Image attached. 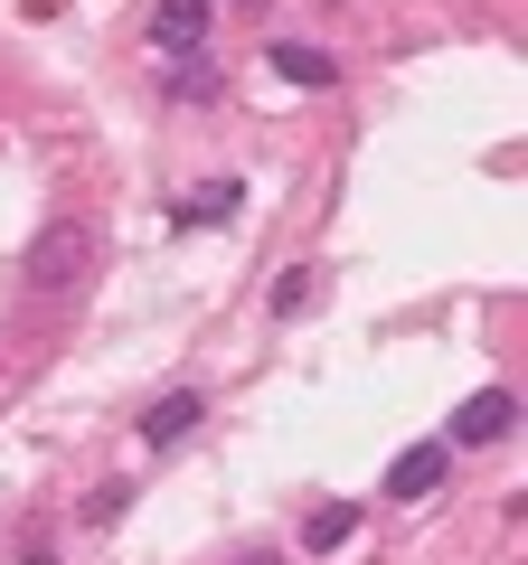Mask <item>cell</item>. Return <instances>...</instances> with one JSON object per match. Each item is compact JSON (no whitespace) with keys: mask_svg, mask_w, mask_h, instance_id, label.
Instances as JSON below:
<instances>
[{"mask_svg":"<svg viewBox=\"0 0 528 565\" xmlns=\"http://www.w3.org/2000/svg\"><path fill=\"white\" fill-rule=\"evenodd\" d=\"M236 207H245V180H199L180 207H170V217H180V226H226Z\"/></svg>","mask_w":528,"mask_h":565,"instance_id":"cell-6","label":"cell"},{"mask_svg":"<svg viewBox=\"0 0 528 565\" xmlns=\"http://www.w3.org/2000/svg\"><path fill=\"white\" fill-rule=\"evenodd\" d=\"M199 415H208L199 386H170V396H151V405H142V444H151V452L189 444V434H199Z\"/></svg>","mask_w":528,"mask_h":565,"instance_id":"cell-5","label":"cell"},{"mask_svg":"<svg viewBox=\"0 0 528 565\" xmlns=\"http://www.w3.org/2000/svg\"><path fill=\"white\" fill-rule=\"evenodd\" d=\"M264 57H274V76H293V85H330V76H340V66H330L321 47H303V39H274Z\"/></svg>","mask_w":528,"mask_h":565,"instance_id":"cell-8","label":"cell"},{"mask_svg":"<svg viewBox=\"0 0 528 565\" xmlns=\"http://www.w3.org/2000/svg\"><path fill=\"white\" fill-rule=\"evenodd\" d=\"M453 481V444L434 434V444H406L397 462H387V500H434V490Z\"/></svg>","mask_w":528,"mask_h":565,"instance_id":"cell-4","label":"cell"},{"mask_svg":"<svg viewBox=\"0 0 528 565\" xmlns=\"http://www.w3.org/2000/svg\"><path fill=\"white\" fill-rule=\"evenodd\" d=\"M85 264H95V226H85V217H57V226L29 236L20 292H29V302H57V292H76V282H85Z\"/></svg>","mask_w":528,"mask_h":565,"instance_id":"cell-1","label":"cell"},{"mask_svg":"<svg viewBox=\"0 0 528 565\" xmlns=\"http://www.w3.org/2000/svg\"><path fill=\"white\" fill-rule=\"evenodd\" d=\"M218 29V0H151V47L161 57H199Z\"/></svg>","mask_w":528,"mask_h":565,"instance_id":"cell-2","label":"cell"},{"mask_svg":"<svg viewBox=\"0 0 528 565\" xmlns=\"http://www.w3.org/2000/svg\"><path fill=\"white\" fill-rule=\"evenodd\" d=\"M509 424H519V396H509V386H482V396L453 405V434H444V444H453V452H472V444H500Z\"/></svg>","mask_w":528,"mask_h":565,"instance_id":"cell-3","label":"cell"},{"mask_svg":"<svg viewBox=\"0 0 528 565\" xmlns=\"http://www.w3.org/2000/svg\"><path fill=\"white\" fill-rule=\"evenodd\" d=\"M123 509H133V490H123V481H104V490H95V500H85V527H114V519H123Z\"/></svg>","mask_w":528,"mask_h":565,"instance_id":"cell-10","label":"cell"},{"mask_svg":"<svg viewBox=\"0 0 528 565\" xmlns=\"http://www.w3.org/2000/svg\"><path fill=\"white\" fill-rule=\"evenodd\" d=\"M245 565H284V556H245Z\"/></svg>","mask_w":528,"mask_h":565,"instance_id":"cell-12","label":"cell"},{"mask_svg":"<svg viewBox=\"0 0 528 565\" xmlns=\"http://www.w3.org/2000/svg\"><path fill=\"white\" fill-rule=\"evenodd\" d=\"M170 95H180V104H199V95H218V66H199V57H180V76H170Z\"/></svg>","mask_w":528,"mask_h":565,"instance_id":"cell-9","label":"cell"},{"mask_svg":"<svg viewBox=\"0 0 528 565\" xmlns=\"http://www.w3.org/2000/svg\"><path fill=\"white\" fill-rule=\"evenodd\" d=\"M349 537H359V500H330V509L303 519V556H330V546H349Z\"/></svg>","mask_w":528,"mask_h":565,"instance_id":"cell-7","label":"cell"},{"mask_svg":"<svg viewBox=\"0 0 528 565\" xmlns=\"http://www.w3.org/2000/svg\"><path fill=\"white\" fill-rule=\"evenodd\" d=\"M311 302V274H303V264H293V274H274V311H284V321H293V311H303Z\"/></svg>","mask_w":528,"mask_h":565,"instance_id":"cell-11","label":"cell"}]
</instances>
